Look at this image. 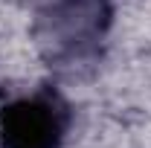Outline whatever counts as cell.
I'll use <instances>...</instances> for the list:
<instances>
[{"label":"cell","instance_id":"cell-2","mask_svg":"<svg viewBox=\"0 0 151 148\" xmlns=\"http://www.w3.org/2000/svg\"><path fill=\"white\" fill-rule=\"evenodd\" d=\"M111 15V0H52L44 20L61 52L87 55L105 38Z\"/></svg>","mask_w":151,"mask_h":148},{"label":"cell","instance_id":"cell-1","mask_svg":"<svg viewBox=\"0 0 151 148\" xmlns=\"http://www.w3.org/2000/svg\"><path fill=\"white\" fill-rule=\"evenodd\" d=\"M70 108L55 90H35L0 111V148H61Z\"/></svg>","mask_w":151,"mask_h":148}]
</instances>
